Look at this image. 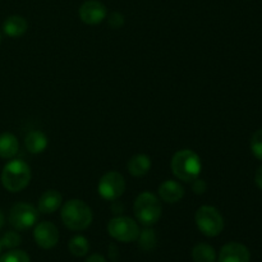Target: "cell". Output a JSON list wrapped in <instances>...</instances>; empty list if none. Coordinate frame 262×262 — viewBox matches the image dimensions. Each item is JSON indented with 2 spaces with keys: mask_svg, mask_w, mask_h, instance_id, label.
<instances>
[{
  "mask_svg": "<svg viewBox=\"0 0 262 262\" xmlns=\"http://www.w3.org/2000/svg\"><path fill=\"white\" fill-rule=\"evenodd\" d=\"M170 168L179 181L191 183L199 178L202 170V161L194 151L184 148L174 154L170 161Z\"/></svg>",
  "mask_w": 262,
  "mask_h": 262,
  "instance_id": "cell-1",
  "label": "cell"
},
{
  "mask_svg": "<svg viewBox=\"0 0 262 262\" xmlns=\"http://www.w3.org/2000/svg\"><path fill=\"white\" fill-rule=\"evenodd\" d=\"M92 210L82 200H69L61 207V220L69 230L81 232L92 223Z\"/></svg>",
  "mask_w": 262,
  "mask_h": 262,
  "instance_id": "cell-2",
  "label": "cell"
},
{
  "mask_svg": "<svg viewBox=\"0 0 262 262\" xmlns=\"http://www.w3.org/2000/svg\"><path fill=\"white\" fill-rule=\"evenodd\" d=\"M31 182V168L27 163L19 159H13L5 164L2 171V184L7 191L19 192Z\"/></svg>",
  "mask_w": 262,
  "mask_h": 262,
  "instance_id": "cell-3",
  "label": "cell"
},
{
  "mask_svg": "<svg viewBox=\"0 0 262 262\" xmlns=\"http://www.w3.org/2000/svg\"><path fill=\"white\" fill-rule=\"evenodd\" d=\"M136 217L145 227H151L160 220L163 207L160 200L151 192H143L138 194L133 206Z\"/></svg>",
  "mask_w": 262,
  "mask_h": 262,
  "instance_id": "cell-4",
  "label": "cell"
},
{
  "mask_svg": "<svg viewBox=\"0 0 262 262\" xmlns=\"http://www.w3.org/2000/svg\"><path fill=\"white\" fill-rule=\"evenodd\" d=\"M197 228L206 237H216L224 229V219L219 210L212 206H201L196 212Z\"/></svg>",
  "mask_w": 262,
  "mask_h": 262,
  "instance_id": "cell-5",
  "label": "cell"
},
{
  "mask_svg": "<svg viewBox=\"0 0 262 262\" xmlns=\"http://www.w3.org/2000/svg\"><path fill=\"white\" fill-rule=\"evenodd\" d=\"M107 233L115 241L129 243L137 241L140 235V227L133 219L127 216H117L107 224Z\"/></svg>",
  "mask_w": 262,
  "mask_h": 262,
  "instance_id": "cell-6",
  "label": "cell"
},
{
  "mask_svg": "<svg viewBox=\"0 0 262 262\" xmlns=\"http://www.w3.org/2000/svg\"><path fill=\"white\" fill-rule=\"evenodd\" d=\"M99 194L106 201H117L125 191V179L118 171H107L97 186Z\"/></svg>",
  "mask_w": 262,
  "mask_h": 262,
  "instance_id": "cell-7",
  "label": "cell"
},
{
  "mask_svg": "<svg viewBox=\"0 0 262 262\" xmlns=\"http://www.w3.org/2000/svg\"><path fill=\"white\" fill-rule=\"evenodd\" d=\"M38 210L32 205L18 202L10 209L9 223L14 229L27 230L37 223Z\"/></svg>",
  "mask_w": 262,
  "mask_h": 262,
  "instance_id": "cell-8",
  "label": "cell"
},
{
  "mask_svg": "<svg viewBox=\"0 0 262 262\" xmlns=\"http://www.w3.org/2000/svg\"><path fill=\"white\" fill-rule=\"evenodd\" d=\"M33 238L38 247L42 250H51L59 242V230L53 223L42 222L36 225L33 230Z\"/></svg>",
  "mask_w": 262,
  "mask_h": 262,
  "instance_id": "cell-9",
  "label": "cell"
},
{
  "mask_svg": "<svg viewBox=\"0 0 262 262\" xmlns=\"http://www.w3.org/2000/svg\"><path fill=\"white\" fill-rule=\"evenodd\" d=\"M79 18L83 23L90 26H95L101 23L106 18V7L101 2L97 0H87L79 8Z\"/></svg>",
  "mask_w": 262,
  "mask_h": 262,
  "instance_id": "cell-10",
  "label": "cell"
},
{
  "mask_svg": "<svg viewBox=\"0 0 262 262\" xmlns=\"http://www.w3.org/2000/svg\"><path fill=\"white\" fill-rule=\"evenodd\" d=\"M217 260L219 262H250L251 253L242 243L230 242L223 246Z\"/></svg>",
  "mask_w": 262,
  "mask_h": 262,
  "instance_id": "cell-11",
  "label": "cell"
},
{
  "mask_svg": "<svg viewBox=\"0 0 262 262\" xmlns=\"http://www.w3.org/2000/svg\"><path fill=\"white\" fill-rule=\"evenodd\" d=\"M159 197L166 204H177L184 197V188L177 181H165L159 186Z\"/></svg>",
  "mask_w": 262,
  "mask_h": 262,
  "instance_id": "cell-12",
  "label": "cell"
},
{
  "mask_svg": "<svg viewBox=\"0 0 262 262\" xmlns=\"http://www.w3.org/2000/svg\"><path fill=\"white\" fill-rule=\"evenodd\" d=\"M63 197L55 189H49L43 192L38 200V211L42 214H53L61 206Z\"/></svg>",
  "mask_w": 262,
  "mask_h": 262,
  "instance_id": "cell-13",
  "label": "cell"
},
{
  "mask_svg": "<svg viewBox=\"0 0 262 262\" xmlns=\"http://www.w3.org/2000/svg\"><path fill=\"white\" fill-rule=\"evenodd\" d=\"M28 28L27 20L20 15H10L3 23V31L9 37H20L26 33Z\"/></svg>",
  "mask_w": 262,
  "mask_h": 262,
  "instance_id": "cell-14",
  "label": "cell"
},
{
  "mask_svg": "<svg viewBox=\"0 0 262 262\" xmlns=\"http://www.w3.org/2000/svg\"><path fill=\"white\" fill-rule=\"evenodd\" d=\"M49 140L41 130H31L25 138V146L30 154H41L46 150Z\"/></svg>",
  "mask_w": 262,
  "mask_h": 262,
  "instance_id": "cell-15",
  "label": "cell"
},
{
  "mask_svg": "<svg viewBox=\"0 0 262 262\" xmlns=\"http://www.w3.org/2000/svg\"><path fill=\"white\" fill-rule=\"evenodd\" d=\"M127 169L130 176L140 178V177L146 176L151 169V159L145 154H138L130 158L128 161Z\"/></svg>",
  "mask_w": 262,
  "mask_h": 262,
  "instance_id": "cell-16",
  "label": "cell"
},
{
  "mask_svg": "<svg viewBox=\"0 0 262 262\" xmlns=\"http://www.w3.org/2000/svg\"><path fill=\"white\" fill-rule=\"evenodd\" d=\"M19 143L17 137L9 132H4L0 135V158L13 159L18 154Z\"/></svg>",
  "mask_w": 262,
  "mask_h": 262,
  "instance_id": "cell-17",
  "label": "cell"
},
{
  "mask_svg": "<svg viewBox=\"0 0 262 262\" xmlns=\"http://www.w3.org/2000/svg\"><path fill=\"white\" fill-rule=\"evenodd\" d=\"M192 258L194 262H215L216 253H215L214 247L207 243H199L192 250Z\"/></svg>",
  "mask_w": 262,
  "mask_h": 262,
  "instance_id": "cell-18",
  "label": "cell"
},
{
  "mask_svg": "<svg viewBox=\"0 0 262 262\" xmlns=\"http://www.w3.org/2000/svg\"><path fill=\"white\" fill-rule=\"evenodd\" d=\"M68 250L74 257H84L89 253L90 243L83 235H74L68 243Z\"/></svg>",
  "mask_w": 262,
  "mask_h": 262,
  "instance_id": "cell-19",
  "label": "cell"
},
{
  "mask_svg": "<svg viewBox=\"0 0 262 262\" xmlns=\"http://www.w3.org/2000/svg\"><path fill=\"white\" fill-rule=\"evenodd\" d=\"M138 245L142 250L145 251H151L155 248L156 246V235L155 232L151 229H145L142 233L140 232V235L137 238Z\"/></svg>",
  "mask_w": 262,
  "mask_h": 262,
  "instance_id": "cell-20",
  "label": "cell"
},
{
  "mask_svg": "<svg viewBox=\"0 0 262 262\" xmlns=\"http://www.w3.org/2000/svg\"><path fill=\"white\" fill-rule=\"evenodd\" d=\"M0 262H30V256L20 250H12L0 257Z\"/></svg>",
  "mask_w": 262,
  "mask_h": 262,
  "instance_id": "cell-21",
  "label": "cell"
},
{
  "mask_svg": "<svg viewBox=\"0 0 262 262\" xmlns=\"http://www.w3.org/2000/svg\"><path fill=\"white\" fill-rule=\"evenodd\" d=\"M250 146L255 158L262 161V128L253 133L252 137H251Z\"/></svg>",
  "mask_w": 262,
  "mask_h": 262,
  "instance_id": "cell-22",
  "label": "cell"
},
{
  "mask_svg": "<svg viewBox=\"0 0 262 262\" xmlns=\"http://www.w3.org/2000/svg\"><path fill=\"white\" fill-rule=\"evenodd\" d=\"M22 239H20V235L15 232H7L3 235L2 241H0V245L4 248H15L20 245Z\"/></svg>",
  "mask_w": 262,
  "mask_h": 262,
  "instance_id": "cell-23",
  "label": "cell"
},
{
  "mask_svg": "<svg viewBox=\"0 0 262 262\" xmlns=\"http://www.w3.org/2000/svg\"><path fill=\"white\" fill-rule=\"evenodd\" d=\"M109 25L113 28H119L124 25V17L120 13L113 12L109 17Z\"/></svg>",
  "mask_w": 262,
  "mask_h": 262,
  "instance_id": "cell-24",
  "label": "cell"
},
{
  "mask_svg": "<svg viewBox=\"0 0 262 262\" xmlns=\"http://www.w3.org/2000/svg\"><path fill=\"white\" fill-rule=\"evenodd\" d=\"M193 191L196 192L197 194H202L206 192L207 186H206V182L201 181V179H194L193 181V186H192Z\"/></svg>",
  "mask_w": 262,
  "mask_h": 262,
  "instance_id": "cell-25",
  "label": "cell"
},
{
  "mask_svg": "<svg viewBox=\"0 0 262 262\" xmlns=\"http://www.w3.org/2000/svg\"><path fill=\"white\" fill-rule=\"evenodd\" d=\"M255 182H256V186H257L262 191V165L257 169V171H256Z\"/></svg>",
  "mask_w": 262,
  "mask_h": 262,
  "instance_id": "cell-26",
  "label": "cell"
},
{
  "mask_svg": "<svg viewBox=\"0 0 262 262\" xmlns=\"http://www.w3.org/2000/svg\"><path fill=\"white\" fill-rule=\"evenodd\" d=\"M86 262H107V261L105 260L104 256L99 255V253H95V255L90 256V257L86 260Z\"/></svg>",
  "mask_w": 262,
  "mask_h": 262,
  "instance_id": "cell-27",
  "label": "cell"
},
{
  "mask_svg": "<svg viewBox=\"0 0 262 262\" xmlns=\"http://www.w3.org/2000/svg\"><path fill=\"white\" fill-rule=\"evenodd\" d=\"M4 214H3V211L0 210V229L3 228V225H4Z\"/></svg>",
  "mask_w": 262,
  "mask_h": 262,
  "instance_id": "cell-28",
  "label": "cell"
},
{
  "mask_svg": "<svg viewBox=\"0 0 262 262\" xmlns=\"http://www.w3.org/2000/svg\"><path fill=\"white\" fill-rule=\"evenodd\" d=\"M0 42H2V33H0Z\"/></svg>",
  "mask_w": 262,
  "mask_h": 262,
  "instance_id": "cell-29",
  "label": "cell"
},
{
  "mask_svg": "<svg viewBox=\"0 0 262 262\" xmlns=\"http://www.w3.org/2000/svg\"><path fill=\"white\" fill-rule=\"evenodd\" d=\"M0 251H2V245H0Z\"/></svg>",
  "mask_w": 262,
  "mask_h": 262,
  "instance_id": "cell-30",
  "label": "cell"
}]
</instances>
